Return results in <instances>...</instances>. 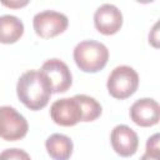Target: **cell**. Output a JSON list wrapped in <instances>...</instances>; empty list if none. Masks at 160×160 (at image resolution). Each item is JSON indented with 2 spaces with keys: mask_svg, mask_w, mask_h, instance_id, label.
Masks as SVG:
<instances>
[{
  "mask_svg": "<svg viewBox=\"0 0 160 160\" xmlns=\"http://www.w3.org/2000/svg\"><path fill=\"white\" fill-rule=\"evenodd\" d=\"M16 94L28 109L36 111L48 105L52 92L46 76L40 70H29L19 78Z\"/></svg>",
  "mask_w": 160,
  "mask_h": 160,
  "instance_id": "cell-1",
  "label": "cell"
},
{
  "mask_svg": "<svg viewBox=\"0 0 160 160\" xmlns=\"http://www.w3.org/2000/svg\"><path fill=\"white\" fill-rule=\"evenodd\" d=\"M74 60L81 71L94 74L106 66L109 60V50L102 42L85 40L75 46Z\"/></svg>",
  "mask_w": 160,
  "mask_h": 160,
  "instance_id": "cell-2",
  "label": "cell"
},
{
  "mask_svg": "<svg viewBox=\"0 0 160 160\" xmlns=\"http://www.w3.org/2000/svg\"><path fill=\"white\" fill-rule=\"evenodd\" d=\"M139 86L138 72L128 65L116 66L109 75L106 88L109 94L119 100L130 98Z\"/></svg>",
  "mask_w": 160,
  "mask_h": 160,
  "instance_id": "cell-3",
  "label": "cell"
},
{
  "mask_svg": "<svg viewBox=\"0 0 160 160\" xmlns=\"http://www.w3.org/2000/svg\"><path fill=\"white\" fill-rule=\"evenodd\" d=\"M29 124L26 119L11 106H0V138L16 141L26 136Z\"/></svg>",
  "mask_w": 160,
  "mask_h": 160,
  "instance_id": "cell-4",
  "label": "cell"
},
{
  "mask_svg": "<svg viewBox=\"0 0 160 160\" xmlns=\"http://www.w3.org/2000/svg\"><path fill=\"white\" fill-rule=\"evenodd\" d=\"M69 25L66 15L54 10L38 12L32 19L35 34L42 39H51L62 34Z\"/></svg>",
  "mask_w": 160,
  "mask_h": 160,
  "instance_id": "cell-5",
  "label": "cell"
},
{
  "mask_svg": "<svg viewBox=\"0 0 160 160\" xmlns=\"http://www.w3.org/2000/svg\"><path fill=\"white\" fill-rule=\"evenodd\" d=\"M40 71L46 76L52 94L65 92L72 84V75L70 69L64 61L59 59L46 60L42 64Z\"/></svg>",
  "mask_w": 160,
  "mask_h": 160,
  "instance_id": "cell-6",
  "label": "cell"
},
{
  "mask_svg": "<svg viewBox=\"0 0 160 160\" xmlns=\"http://www.w3.org/2000/svg\"><path fill=\"white\" fill-rule=\"evenodd\" d=\"M50 116L52 121L60 126H74L79 121H82L80 104L74 96L54 101L50 106Z\"/></svg>",
  "mask_w": 160,
  "mask_h": 160,
  "instance_id": "cell-7",
  "label": "cell"
},
{
  "mask_svg": "<svg viewBox=\"0 0 160 160\" xmlns=\"http://www.w3.org/2000/svg\"><path fill=\"white\" fill-rule=\"evenodd\" d=\"M130 119L134 124L141 128L154 126L160 119V106L156 100L144 98L136 100L130 108Z\"/></svg>",
  "mask_w": 160,
  "mask_h": 160,
  "instance_id": "cell-8",
  "label": "cell"
},
{
  "mask_svg": "<svg viewBox=\"0 0 160 160\" xmlns=\"http://www.w3.org/2000/svg\"><path fill=\"white\" fill-rule=\"evenodd\" d=\"M94 25L102 35H114L122 26V14L112 4H102L94 14Z\"/></svg>",
  "mask_w": 160,
  "mask_h": 160,
  "instance_id": "cell-9",
  "label": "cell"
},
{
  "mask_svg": "<svg viewBox=\"0 0 160 160\" xmlns=\"http://www.w3.org/2000/svg\"><path fill=\"white\" fill-rule=\"evenodd\" d=\"M110 142L114 151L122 158L132 156L139 146L136 132L128 125H116L111 131Z\"/></svg>",
  "mask_w": 160,
  "mask_h": 160,
  "instance_id": "cell-10",
  "label": "cell"
},
{
  "mask_svg": "<svg viewBox=\"0 0 160 160\" xmlns=\"http://www.w3.org/2000/svg\"><path fill=\"white\" fill-rule=\"evenodd\" d=\"M45 148L52 160H69L74 144L72 140L64 134H52L46 139Z\"/></svg>",
  "mask_w": 160,
  "mask_h": 160,
  "instance_id": "cell-11",
  "label": "cell"
},
{
  "mask_svg": "<svg viewBox=\"0 0 160 160\" xmlns=\"http://www.w3.org/2000/svg\"><path fill=\"white\" fill-rule=\"evenodd\" d=\"M24 34L22 21L14 15L0 16V42L14 44Z\"/></svg>",
  "mask_w": 160,
  "mask_h": 160,
  "instance_id": "cell-12",
  "label": "cell"
},
{
  "mask_svg": "<svg viewBox=\"0 0 160 160\" xmlns=\"http://www.w3.org/2000/svg\"><path fill=\"white\" fill-rule=\"evenodd\" d=\"M74 98L80 104V108H81V111H82V121H85V122L94 121L101 115L102 108L96 99H94L91 96H88V95H84V94H78Z\"/></svg>",
  "mask_w": 160,
  "mask_h": 160,
  "instance_id": "cell-13",
  "label": "cell"
},
{
  "mask_svg": "<svg viewBox=\"0 0 160 160\" xmlns=\"http://www.w3.org/2000/svg\"><path fill=\"white\" fill-rule=\"evenodd\" d=\"M0 160H31V158L25 150L12 148V149H6L1 151Z\"/></svg>",
  "mask_w": 160,
  "mask_h": 160,
  "instance_id": "cell-14",
  "label": "cell"
},
{
  "mask_svg": "<svg viewBox=\"0 0 160 160\" xmlns=\"http://www.w3.org/2000/svg\"><path fill=\"white\" fill-rule=\"evenodd\" d=\"M149 154L160 155V146H159V134H154L146 141V151Z\"/></svg>",
  "mask_w": 160,
  "mask_h": 160,
  "instance_id": "cell-15",
  "label": "cell"
},
{
  "mask_svg": "<svg viewBox=\"0 0 160 160\" xmlns=\"http://www.w3.org/2000/svg\"><path fill=\"white\" fill-rule=\"evenodd\" d=\"M1 4L5 5V6H9V8H21V6L28 5V1H22V2H20V1H18V2H12V1H10V2H5V1H2Z\"/></svg>",
  "mask_w": 160,
  "mask_h": 160,
  "instance_id": "cell-16",
  "label": "cell"
},
{
  "mask_svg": "<svg viewBox=\"0 0 160 160\" xmlns=\"http://www.w3.org/2000/svg\"><path fill=\"white\" fill-rule=\"evenodd\" d=\"M140 160H160V155H154V154H149L145 152Z\"/></svg>",
  "mask_w": 160,
  "mask_h": 160,
  "instance_id": "cell-17",
  "label": "cell"
}]
</instances>
